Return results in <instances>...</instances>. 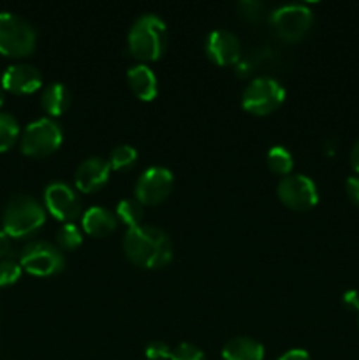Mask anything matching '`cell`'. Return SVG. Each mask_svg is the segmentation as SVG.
<instances>
[{"mask_svg": "<svg viewBox=\"0 0 359 360\" xmlns=\"http://www.w3.org/2000/svg\"><path fill=\"white\" fill-rule=\"evenodd\" d=\"M127 259L143 269H158L171 262L172 243L165 231L157 225H136L127 229L123 238Z\"/></svg>", "mask_w": 359, "mask_h": 360, "instance_id": "1", "label": "cell"}, {"mask_svg": "<svg viewBox=\"0 0 359 360\" xmlns=\"http://www.w3.org/2000/svg\"><path fill=\"white\" fill-rule=\"evenodd\" d=\"M129 49L143 62L157 60L164 53L168 42V27L158 14H141L129 30Z\"/></svg>", "mask_w": 359, "mask_h": 360, "instance_id": "2", "label": "cell"}, {"mask_svg": "<svg viewBox=\"0 0 359 360\" xmlns=\"http://www.w3.org/2000/svg\"><path fill=\"white\" fill-rule=\"evenodd\" d=\"M46 221V210L30 195H14L7 200L2 214L4 232L11 238H27L37 232Z\"/></svg>", "mask_w": 359, "mask_h": 360, "instance_id": "3", "label": "cell"}, {"mask_svg": "<svg viewBox=\"0 0 359 360\" xmlns=\"http://www.w3.org/2000/svg\"><path fill=\"white\" fill-rule=\"evenodd\" d=\"M37 42L34 27L20 14L0 13V53L7 56L30 55Z\"/></svg>", "mask_w": 359, "mask_h": 360, "instance_id": "4", "label": "cell"}, {"mask_svg": "<svg viewBox=\"0 0 359 360\" xmlns=\"http://www.w3.org/2000/svg\"><path fill=\"white\" fill-rule=\"evenodd\" d=\"M285 101V88L280 81L270 76H260L250 81L241 95V105L248 112L264 116L273 112Z\"/></svg>", "mask_w": 359, "mask_h": 360, "instance_id": "5", "label": "cell"}, {"mask_svg": "<svg viewBox=\"0 0 359 360\" xmlns=\"http://www.w3.org/2000/svg\"><path fill=\"white\" fill-rule=\"evenodd\" d=\"M20 264L34 276H53L65 267L62 250L49 241H30L21 248Z\"/></svg>", "mask_w": 359, "mask_h": 360, "instance_id": "6", "label": "cell"}, {"mask_svg": "<svg viewBox=\"0 0 359 360\" xmlns=\"http://www.w3.org/2000/svg\"><path fill=\"white\" fill-rule=\"evenodd\" d=\"M63 134L58 123L53 118H37L28 123L21 134V151L28 157H46L58 150Z\"/></svg>", "mask_w": 359, "mask_h": 360, "instance_id": "7", "label": "cell"}, {"mask_svg": "<svg viewBox=\"0 0 359 360\" xmlns=\"http://www.w3.org/2000/svg\"><path fill=\"white\" fill-rule=\"evenodd\" d=\"M270 23L284 41H299L313 23V13L306 4H284L271 13Z\"/></svg>", "mask_w": 359, "mask_h": 360, "instance_id": "8", "label": "cell"}, {"mask_svg": "<svg viewBox=\"0 0 359 360\" xmlns=\"http://www.w3.org/2000/svg\"><path fill=\"white\" fill-rule=\"evenodd\" d=\"M172 183H175V176L168 167L151 165V167L144 169L137 178L134 195L143 206L144 204L153 206V204L162 202L171 193Z\"/></svg>", "mask_w": 359, "mask_h": 360, "instance_id": "9", "label": "cell"}, {"mask_svg": "<svg viewBox=\"0 0 359 360\" xmlns=\"http://www.w3.org/2000/svg\"><path fill=\"white\" fill-rule=\"evenodd\" d=\"M278 197L285 206L296 211H306L313 207L319 200V192L313 183L312 178L305 174H291L284 176L280 183H278Z\"/></svg>", "mask_w": 359, "mask_h": 360, "instance_id": "10", "label": "cell"}, {"mask_svg": "<svg viewBox=\"0 0 359 360\" xmlns=\"http://www.w3.org/2000/svg\"><path fill=\"white\" fill-rule=\"evenodd\" d=\"M46 210L63 224H74L81 217V200L76 190L63 181H53L44 188Z\"/></svg>", "mask_w": 359, "mask_h": 360, "instance_id": "11", "label": "cell"}, {"mask_svg": "<svg viewBox=\"0 0 359 360\" xmlns=\"http://www.w3.org/2000/svg\"><path fill=\"white\" fill-rule=\"evenodd\" d=\"M206 55L218 65H232L241 56V42L238 35L225 28H215L206 37Z\"/></svg>", "mask_w": 359, "mask_h": 360, "instance_id": "12", "label": "cell"}, {"mask_svg": "<svg viewBox=\"0 0 359 360\" xmlns=\"http://www.w3.org/2000/svg\"><path fill=\"white\" fill-rule=\"evenodd\" d=\"M42 84L39 69L30 63H13L2 74V88L13 94H32Z\"/></svg>", "mask_w": 359, "mask_h": 360, "instance_id": "13", "label": "cell"}, {"mask_svg": "<svg viewBox=\"0 0 359 360\" xmlns=\"http://www.w3.org/2000/svg\"><path fill=\"white\" fill-rule=\"evenodd\" d=\"M109 174H111V164L102 157H88L77 167L76 188L84 193H90L106 185Z\"/></svg>", "mask_w": 359, "mask_h": 360, "instance_id": "14", "label": "cell"}, {"mask_svg": "<svg viewBox=\"0 0 359 360\" xmlns=\"http://www.w3.org/2000/svg\"><path fill=\"white\" fill-rule=\"evenodd\" d=\"M81 225H83L84 232H88L90 236L104 238L118 227V218L108 207L92 206L81 217Z\"/></svg>", "mask_w": 359, "mask_h": 360, "instance_id": "15", "label": "cell"}, {"mask_svg": "<svg viewBox=\"0 0 359 360\" xmlns=\"http://www.w3.org/2000/svg\"><path fill=\"white\" fill-rule=\"evenodd\" d=\"M127 79H129L130 88L137 98L141 101H153L158 91V81L153 70L146 63H137L127 70Z\"/></svg>", "mask_w": 359, "mask_h": 360, "instance_id": "16", "label": "cell"}, {"mask_svg": "<svg viewBox=\"0 0 359 360\" xmlns=\"http://www.w3.org/2000/svg\"><path fill=\"white\" fill-rule=\"evenodd\" d=\"M224 360H263L264 347L248 336H238L229 340L222 348Z\"/></svg>", "mask_w": 359, "mask_h": 360, "instance_id": "17", "label": "cell"}, {"mask_svg": "<svg viewBox=\"0 0 359 360\" xmlns=\"http://www.w3.org/2000/svg\"><path fill=\"white\" fill-rule=\"evenodd\" d=\"M70 104V94L65 84L51 83L44 88L41 95V105L48 115L60 116Z\"/></svg>", "mask_w": 359, "mask_h": 360, "instance_id": "18", "label": "cell"}, {"mask_svg": "<svg viewBox=\"0 0 359 360\" xmlns=\"http://www.w3.org/2000/svg\"><path fill=\"white\" fill-rule=\"evenodd\" d=\"M118 221L125 224L127 227H136V225H141V220H143V204L134 197V199H123L120 200L118 206H116L115 211Z\"/></svg>", "mask_w": 359, "mask_h": 360, "instance_id": "19", "label": "cell"}, {"mask_svg": "<svg viewBox=\"0 0 359 360\" xmlns=\"http://www.w3.org/2000/svg\"><path fill=\"white\" fill-rule=\"evenodd\" d=\"M267 165L277 174H291L294 167V157L285 146H273L267 151Z\"/></svg>", "mask_w": 359, "mask_h": 360, "instance_id": "20", "label": "cell"}, {"mask_svg": "<svg viewBox=\"0 0 359 360\" xmlns=\"http://www.w3.org/2000/svg\"><path fill=\"white\" fill-rule=\"evenodd\" d=\"M20 137V123L11 112H0V151H7Z\"/></svg>", "mask_w": 359, "mask_h": 360, "instance_id": "21", "label": "cell"}, {"mask_svg": "<svg viewBox=\"0 0 359 360\" xmlns=\"http://www.w3.org/2000/svg\"><path fill=\"white\" fill-rule=\"evenodd\" d=\"M137 162V151L136 148L130 146V144H118V146L113 148L111 155H109V164L111 169H129L132 167Z\"/></svg>", "mask_w": 359, "mask_h": 360, "instance_id": "22", "label": "cell"}, {"mask_svg": "<svg viewBox=\"0 0 359 360\" xmlns=\"http://www.w3.org/2000/svg\"><path fill=\"white\" fill-rule=\"evenodd\" d=\"M56 243L63 250H76L83 243V234L76 224H63L56 232Z\"/></svg>", "mask_w": 359, "mask_h": 360, "instance_id": "23", "label": "cell"}, {"mask_svg": "<svg viewBox=\"0 0 359 360\" xmlns=\"http://www.w3.org/2000/svg\"><path fill=\"white\" fill-rule=\"evenodd\" d=\"M21 267L20 260L16 259H4L0 260V287H7V285H13L20 280L21 276Z\"/></svg>", "mask_w": 359, "mask_h": 360, "instance_id": "24", "label": "cell"}, {"mask_svg": "<svg viewBox=\"0 0 359 360\" xmlns=\"http://www.w3.org/2000/svg\"><path fill=\"white\" fill-rule=\"evenodd\" d=\"M169 360H206L203 350L192 343H180L176 348H171Z\"/></svg>", "mask_w": 359, "mask_h": 360, "instance_id": "25", "label": "cell"}, {"mask_svg": "<svg viewBox=\"0 0 359 360\" xmlns=\"http://www.w3.org/2000/svg\"><path fill=\"white\" fill-rule=\"evenodd\" d=\"M236 7H238V11L241 13V16L250 21L259 20L260 14H263L264 11V4L259 2V0H243V2H239Z\"/></svg>", "mask_w": 359, "mask_h": 360, "instance_id": "26", "label": "cell"}, {"mask_svg": "<svg viewBox=\"0 0 359 360\" xmlns=\"http://www.w3.org/2000/svg\"><path fill=\"white\" fill-rule=\"evenodd\" d=\"M169 355H171V348L162 341H153L146 347V357L151 360H164L169 359Z\"/></svg>", "mask_w": 359, "mask_h": 360, "instance_id": "27", "label": "cell"}, {"mask_svg": "<svg viewBox=\"0 0 359 360\" xmlns=\"http://www.w3.org/2000/svg\"><path fill=\"white\" fill-rule=\"evenodd\" d=\"M14 246L13 238L7 232L0 231V260L4 259H14Z\"/></svg>", "mask_w": 359, "mask_h": 360, "instance_id": "28", "label": "cell"}, {"mask_svg": "<svg viewBox=\"0 0 359 360\" xmlns=\"http://www.w3.org/2000/svg\"><path fill=\"white\" fill-rule=\"evenodd\" d=\"M345 190H347L348 199H351L355 206H359V176H351V178H347Z\"/></svg>", "mask_w": 359, "mask_h": 360, "instance_id": "29", "label": "cell"}, {"mask_svg": "<svg viewBox=\"0 0 359 360\" xmlns=\"http://www.w3.org/2000/svg\"><path fill=\"white\" fill-rule=\"evenodd\" d=\"M278 360H312V359H310L308 352L306 350H301V348H292V350L285 352V354Z\"/></svg>", "mask_w": 359, "mask_h": 360, "instance_id": "30", "label": "cell"}, {"mask_svg": "<svg viewBox=\"0 0 359 360\" xmlns=\"http://www.w3.org/2000/svg\"><path fill=\"white\" fill-rule=\"evenodd\" d=\"M344 302L352 309H358L359 308V294L355 290H348L345 292L344 295Z\"/></svg>", "mask_w": 359, "mask_h": 360, "instance_id": "31", "label": "cell"}, {"mask_svg": "<svg viewBox=\"0 0 359 360\" xmlns=\"http://www.w3.org/2000/svg\"><path fill=\"white\" fill-rule=\"evenodd\" d=\"M351 165L354 167L355 172H359V139L355 141V144L351 150Z\"/></svg>", "mask_w": 359, "mask_h": 360, "instance_id": "32", "label": "cell"}, {"mask_svg": "<svg viewBox=\"0 0 359 360\" xmlns=\"http://www.w3.org/2000/svg\"><path fill=\"white\" fill-rule=\"evenodd\" d=\"M4 105V94H2V90H0V108H2Z\"/></svg>", "mask_w": 359, "mask_h": 360, "instance_id": "33", "label": "cell"}, {"mask_svg": "<svg viewBox=\"0 0 359 360\" xmlns=\"http://www.w3.org/2000/svg\"><path fill=\"white\" fill-rule=\"evenodd\" d=\"M355 311H358V323H359V308H358V309H355Z\"/></svg>", "mask_w": 359, "mask_h": 360, "instance_id": "34", "label": "cell"}]
</instances>
